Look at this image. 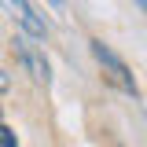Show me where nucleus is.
I'll use <instances>...</instances> for the list:
<instances>
[{
    "label": "nucleus",
    "instance_id": "20e7f679",
    "mask_svg": "<svg viewBox=\"0 0 147 147\" xmlns=\"http://www.w3.org/2000/svg\"><path fill=\"white\" fill-rule=\"evenodd\" d=\"M0 147H18V140H15V132L7 125H0Z\"/></svg>",
    "mask_w": 147,
    "mask_h": 147
},
{
    "label": "nucleus",
    "instance_id": "39448f33",
    "mask_svg": "<svg viewBox=\"0 0 147 147\" xmlns=\"http://www.w3.org/2000/svg\"><path fill=\"white\" fill-rule=\"evenodd\" d=\"M7 88H11V77H7L4 70H0V92H7Z\"/></svg>",
    "mask_w": 147,
    "mask_h": 147
},
{
    "label": "nucleus",
    "instance_id": "7ed1b4c3",
    "mask_svg": "<svg viewBox=\"0 0 147 147\" xmlns=\"http://www.w3.org/2000/svg\"><path fill=\"white\" fill-rule=\"evenodd\" d=\"M11 11L18 15V22H22V30H26V37H33V40H40V37L48 33L44 18L37 15V11L30 7V4H26V0H15V4H11Z\"/></svg>",
    "mask_w": 147,
    "mask_h": 147
},
{
    "label": "nucleus",
    "instance_id": "f03ea898",
    "mask_svg": "<svg viewBox=\"0 0 147 147\" xmlns=\"http://www.w3.org/2000/svg\"><path fill=\"white\" fill-rule=\"evenodd\" d=\"M11 44H15V55H18V63H22V66L30 70V77H33V81H40V85H48V81H52V66H48L44 52L37 48V44L30 40V37H15Z\"/></svg>",
    "mask_w": 147,
    "mask_h": 147
},
{
    "label": "nucleus",
    "instance_id": "f257e3e1",
    "mask_svg": "<svg viewBox=\"0 0 147 147\" xmlns=\"http://www.w3.org/2000/svg\"><path fill=\"white\" fill-rule=\"evenodd\" d=\"M92 55H96V63L103 66V74H107V77H110V81H114L121 92H129V96H140V88H136V81H132L129 66L121 63V55H114L107 44H103V40H92Z\"/></svg>",
    "mask_w": 147,
    "mask_h": 147
}]
</instances>
